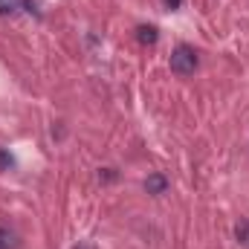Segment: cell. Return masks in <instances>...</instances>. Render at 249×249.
Here are the masks:
<instances>
[{
    "instance_id": "cell-2",
    "label": "cell",
    "mask_w": 249,
    "mask_h": 249,
    "mask_svg": "<svg viewBox=\"0 0 249 249\" xmlns=\"http://www.w3.org/2000/svg\"><path fill=\"white\" fill-rule=\"evenodd\" d=\"M142 188H145L148 194L160 197V194H165V191H168V177H165V174H160V171H154V174H148V177H145Z\"/></svg>"
},
{
    "instance_id": "cell-8",
    "label": "cell",
    "mask_w": 249,
    "mask_h": 249,
    "mask_svg": "<svg viewBox=\"0 0 249 249\" xmlns=\"http://www.w3.org/2000/svg\"><path fill=\"white\" fill-rule=\"evenodd\" d=\"M180 3H183V0H165V6H168L171 12H174V9H180Z\"/></svg>"
},
{
    "instance_id": "cell-5",
    "label": "cell",
    "mask_w": 249,
    "mask_h": 249,
    "mask_svg": "<svg viewBox=\"0 0 249 249\" xmlns=\"http://www.w3.org/2000/svg\"><path fill=\"white\" fill-rule=\"evenodd\" d=\"M235 235H238V241H241L244 247H249V220H244V223H238Z\"/></svg>"
},
{
    "instance_id": "cell-6",
    "label": "cell",
    "mask_w": 249,
    "mask_h": 249,
    "mask_svg": "<svg viewBox=\"0 0 249 249\" xmlns=\"http://www.w3.org/2000/svg\"><path fill=\"white\" fill-rule=\"evenodd\" d=\"M15 165V160H12V154L6 151V148H0V171H9Z\"/></svg>"
},
{
    "instance_id": "cell-1",
    "label": "cell",
    "mask_w": 249,
    "mask_h": 249,
    "mask_svg": "<svg viewBox=\"0 0 249 249\" xmlns=\"http://www.w3.org/2000/svg\"><path fill=\"white\" fill-rule=\"evenodd\" d=\"M197 64H200L197 53H194L191 47H186V44H180V47L171 53V70H174L177 75H191V72L197 70Z\"/></svg>"
},
{
    "instance_id": "cell-4",
    "label": "cell",
    "mask_w": 249,
    "mask_h": 249,
    "mask_svg": "<svg viewBox=\"0 0 249 249\" xmlns=\"http://www.w3.org/2000/svg\"><path fill=\"white\" fill-rule=\"evenodd\" d=\"M26 6V0H0V15H15Z\"/></svg>"
},
{
    "instance_id": "cell-3",
    "label": "cell",
    "mask_w": 249,
    "mask_h": 249,
    "mask_svg": "<svg viewBox=\"0 0 249 249\" xmlns=\"http://www.w3.org/2000/svg\"><path fill=\"white\" fill-rule=\"evenodd\" d=\"M136 38H139L142 44H157V41H160V35H157L154 26H139V29H136Z\"/></svg>"
},
{
    "instance_id": "cell-7",
    "label": "cell",
    "mask_w": 249,
    "mask_h": 249,
    "mask_svg": "<svg viewBox=\"0 0 249 249\" xmlns=\"http://www.w3.org/2000/svg\"><path fill=\"white\" fill-rule=\"evenodd\" d=\"M9 247H12V235L6 229H0V249H9Z\"/></svg>"
}]
</instances>
